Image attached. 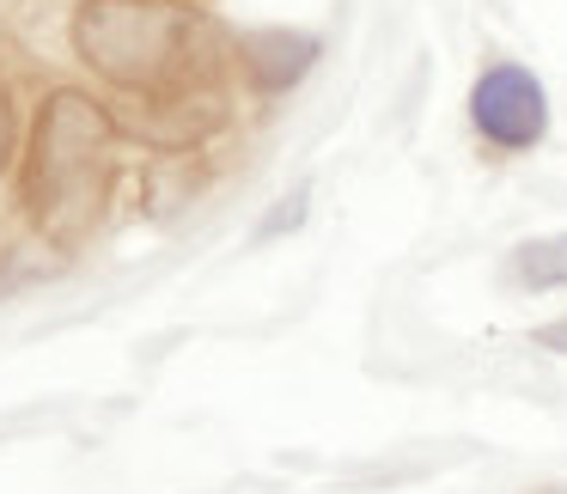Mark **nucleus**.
Masks as SVG:
<instances>
[{"instance_id":"obj_5","label":"nucleus","mask_w":567,"mask_h":494,"mask_svg":"<svg viewBox=\"0 0 567 494\" xmlns=\"http://www.w3.org/2000/svg\"><path fill=\"white\" fill-rule=\"evenodd\" d=\"M513 281H518V287H530V294L567 287V233L525 238V245L513 250Z\"/></svg>"},{"instance_id":"obj_3","label":"nucleus","mask_w":567,"mask_h":494,"mask_svg":"<svg viewBox=\"0 0 567 494\" xmlns=\"http://www.w3.org/2000/svg\"><path fill=\"white\" fill-rule=\"evenodd\" d=\"M470 128L488 141L494 153H530L549 141V92L525 62L494 55L476 80H470Z\"/></svg>"},{"instance_id":"obj_6","label":"nucleus","mask_w":567,"mask_h":494,"mask_svg":"<svg viewBox=\"0 0 567 494\" xmlns=\"http://www.w3.org/2000/svg\"><path fill=\"white\" fill-rule=\"evenodd\" d=\"M13 141H19V111H13V86L0 80V177L13 165Z\"/></svg>"},{"instance_id":"obj_1","label":"nucleus","mask_w":567,"mask_h":494,"mask_svg":"<svg viewBox=\"0 0 567 494\" xmlns=\"http://www.w3.org/2000/svg\"><path fill=\"white\" fill-rule=\"evenodd\" d=\"M116 116L80 86H55L38 104L31 147L19 165V196L25 214L55 250H80L104 220L111 202V172H116Z\"/></svg>"},{"instance_id":"obj_7","label":"nucleus","mask_w":567,"mask_h":494,"mask_svg":"<svg viewBox=\"0 0 567 494\" xmlns=\"http://www.w3.org/2000/svg\"><path fill=\"white\" fill-rule=\"evenodd\" d=\"M537 348H549V354H567V318L543 323V330H537Z\"/></svg>"},{"instance_id":"obj_2","label":"nucleus","mask_w":567,"mask_h":494,"mask_svg":"<svg viewBox=\"0 0 567 494\" xmlns=\"http://www.w3.org/2000/svg\"><path fill=\"white\" fill-rule=\"evenodd\" d=\"M74 55L116 92L172 104L202 74V13L189 0H80Z\"/></svg>"},{"instance_id":"obj_4","label":"nucleus","mask_w":567,"mask_h":494,"mask_svg":"<svg viewBox=\"0 0 567 494\" xmlns=\"http://www.w3.org/2000/svg\"><path fill=\"white\" fill-rule=\"evenodd\" d=\"M318 55H323V43L311 38V31H250V38H238L245 80L257 92H269V99L293 92L299 80L311 74V62H318Z\"/></svg>"}]
</instances>
